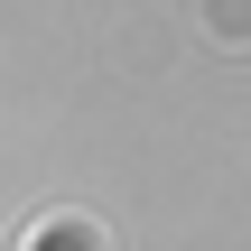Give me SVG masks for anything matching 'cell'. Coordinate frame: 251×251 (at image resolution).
Here are the masks:
<instances>
[{
  "mask_svg": "<svg viewBox=\"0 0 251 251\" xmlns=\"http://www.w3.org/2000/svg\"><path fill=\"white\" fill-rule=\"evenodd\" d=\"M19 251H112V242H102L93 214H47V224H28V242H19Z\"/></svg>",
  "mask_w": 251,
  "mask_h": 251,
  "instance_id": "1",
  "label": "cell"
},
{
  "mask_svg": "<svg viewBox=\"0 0 251 251\" xmlns=\"http://www.w3.org/2000/svg\"><path fill=\"white\" fill-rule=\"evenodd\" d=\"M205 28H214L224 47H242V37H251V28H242V0H205Z\"/></svg>",
  "mask_w": 251,
  "mask_h": 251,
  "instance_id": "2",
  "label": "cell"
}]
</instances>
